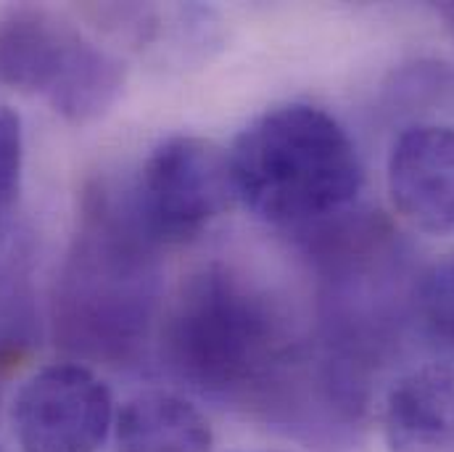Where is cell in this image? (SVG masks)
Wrapping results in <instances>:
<instances>
[{
    "label": "cell",
    "mask_w": 454,
    "mask_h": 452,
    "mask_svg": "<svg viewBox=\"0 0 454 452\" xmlns=\"http://www.w3.org/2000/svg\"><path fill=\"white\" fill-rule=\"evenodd\" d=\"M159 310L161 265L132 199L109 183L90 186L53 286L56 344L85 362L129 365L143 354Z\"/></svg>",
    "instance_id": "obj_1"
},
{
    "label": "cell",
    "mask_w": 454,
    "mask_h": 452,
    "mask_svg": "<svg viewBox=\"0 0 454 452\" xmlns=\"http://www.w3.org/2000/svg\"><path fill=\"white\" fill-rule=\"evenodd\" d=\"M288 313L227 265L191 273L161 321V365L201 397L254 413L304 346Z\"/></svg>",
    "instance_id": "obj_2"
},
{
    "label": "cell",
    "mask_w": 454,
    "mask_h": 452,
    "mask_svg": "<svg viewBox=\"0 0 454 452\" xmlns=\"http://www.w3.org/2000/svg\"><path fill=\"white\" fill-rule=\"evenodd\" d=\"M230 167L243 207L267 226L304 235L346 218L362 191L348 132L309 104L259 114L230 148Z\"/></svg>",
    "instance_id": "obj_3"
},
{
    "label": "cell",
    "mask_w": 454,
    "mask_h": 452,
    "mask_svg": "<svg viewBox=\"0 0 454 452\" xmlns=\"http://www.w3.org/2000/svg\"><path fill=\"white\" fill-rule=\"evenodd\" d=\"M124 61L43 5L0 13V85L43 96L72 124L101 119L119 101Z\"/></svg>",
    "instance_id": "obj_4"
},
{
    "label": "cell",
    "mask_w": 454,
    "mask_h": 452,
    "mask_svg": "<svg viewBox=\"0 0 454 452\" xmlns=\"http://www.w3.org/2000/svg\"><path fill=\"white\" fill-rule=\"evenodd\" d=\"M129 199L156 246L185 243L238 202L230 151L199 135L167 138L143 162Z\"/></svg>",
    "instance_id": "obj_5"
},
{
    "label": "cell",
    "mask_w": 454,
    "mask_h": 452,
    "mask_svg": "<svg viewBox=\"0 0 454 452\" xmlns=\"http://www.w3.org/2000/svg\"><path fill=\"white\" fill-rule=\"evenodd\" d=\"M21 452H98L114 429L109 386L82 362H56L29 376L11 405Z\"/></svg>",
    "instance_id": "obj_6"
},
{
    "label": "cell",
    "mask_w": 454,
    "mask_h": 452,
    "mask_svg": "<svg viewBox=\"0 0 454 452\" xmlns=\"http://www.w3.org/2000/svg\"><path fill=\"white\" fill-rule=\"evenodd\" d=\"M388 194L412 227L428 235L454 233V127L412 124L391 146Z\"/></svg>",
    "instance_id": "obj_7"
},
{
    "label": "cell",
    "mask_w": 454,
    "mask_h": 452,
    "mask_svg": "<svg viewBox=\"0 0 454 452\" xmlns=\"http://www.w3.org/2000/svg\"><path fill=\"white\" fill-rule=\"evenodd\" d=\"M383 440L388 452H454V365H420L391 386Z\"/></svg>",
    "instance_id": "obj_8"
},
{
    "label": "cell",
    "mask_w": 454,
    "mask_h": 452,
    "mask_svg": "<svg viewBox=\"0 0 454 452\" xmlns=\"http://www.w3.org/2000/svg\"><path fill=\"white\" fill-rule=\"evenodd\" d=\"M116 452H212L215 434L185 397L148 389L129 397L114 418Z\"/></svg>",
    "instance_id": "obj_9"
},
{
    "label": "cell",
    "mask_w": 454,
    "mask_h": 452,
    "mask_svg": "<svg viewBox=\"0 0 454 452\" xmlns=\"http://www.w3.org/2000/svg\"><path fill=\"white\" fill-rule=\"evenodd\" d=\"M27 238L0 233V397L5 381L37 346L40 326Z\"/></svg>",
    "instance_id": "obj_10"
},
{
    "label": "cell",
    "mask_w": 454,
    "mask_h": 452,
    "mask_svg": "<svg viewBox=\"0 0 454 452\" xmlns=\"http://www.w3.org/2000/svg\"><path fill=\"white\" fill-rule=\"evenodd\" d=\"M418 313L428 331L454 352V262L442 265L420 283Z\"/></svg>",
    "instance_id": "obj_11"
},
{
    "label": "cell",
    "mask_w": 454,
    "mask_h": 452,
    "mask_svg": "<svg viewBox=\"0 0 454 452\" xmlns=\"http://www.w3.org/2000/svg\"><path fill=\"white\" fill-rule=\"evenodd\" d=\"M24 167V130L21 116L0 104V220L11 210Z\"/></svg>",
    "instance_id": "obj_12"
}]
</instances>
